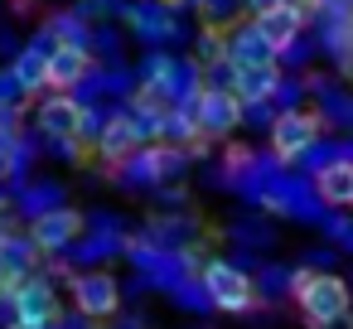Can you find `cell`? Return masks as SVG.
<instances>
[{
	"mask_svg": "<svg viewBox=\"0 0 353 329\" xmlns=\"http://www.w3.org/2000/svg\"><path fill=\"white\" fill-rule=\"evenodd\" d=\"M290 300L310 329H334L353 319V290L334 271H290Z\"/></svg>",
	"mask_w": 353,
	"mask_h": 329,
	"instance_id": "1",
	"label": "cell"
},
{
	"mask_svg": "<svg viewBox=\"0 0 353 329\" xmlns=\"http://www.w3.org/2000/svg\"><path fill=\"white\" fill-rule=\"evenodd\" d=\"M199 281H203V290H208L213 310H223V315H252V310L261 305V300H256L252 276H247V271H237L228 257H208V261L199 266Z\"/></svg>",
	"mask_w": 353,
	"mask_h": 329,
	"instance_id": "2",
	"label": "cell"
},
{
	"mask_svg": "<svg viewBox=\"0 0 353 329\" xmlns=\"http://www.w3.org/2000/svg\"><path fill=\"white\" fill-rule=\"evenodd\" d=\"M68 290H73V310L78 315H92V319H112L121 310V286L107 266H83V271H68Z\"/></svg>",
	"mask_w": 353,
	"mask_h": 329,
	"instance_id": "3",
	"label": "cell"
},
{
	"mask_svg": "<svg viewBox=\"0 0 353 329\" xmlns=\"http://www.w3.org/2000/svg\"><path fill=\"white\" fill-rule=\"evenodd\" d=\"M83 228H88V218L78 208L54 203V208H44V213L30 218V242L39 247V257H54V252H68L83 237Z\"/></svg>",
	"mask_w": 353,
	"mask_h": 329,
	"instance_id": "4",
	"label": "cell"
},
{
	"mask_svg": "<svg viewBox=\"0 0 353 329\" xmlns=\"http://www.w3.org/2000/svg\"><path fill=\"white\" fill-rule=\"evenodd\" d=\"M314 141H319V117L314 112H281L271 121V155H276V165L305 160V150Z\"/></svg>",
	"mask_w": 353,
	"mask_h": 329,
	"instance_id": "5",
	"label": "cell"
},
{
	"mask_svg": "<svg viewBox=\"0 0 353 329\" xmlns=\"http://www.w3.org/2000/svg\"><path fill=\"white\" fill-rule=\"evenodd\" d=\"M10 319L30 324V329H44L59 319V295L44 276H25L15 290H10Z\"/></svg>",
	"mask_w": 353,
	"mask_h": 329,
	"instance_id": "6",
	"label": "cell"
},
{
	"mask_svg": "<svg viewBox=\"0 0 353 329\" xmlns=\"http://www.w3.org/2000/svg\"><path fill=\"white\" fill-rule=\"evenodd\" d=\"M237 121H242V102L228 88H199V97H194V126H199V136H228Z\"/></svg>",
	"mask_w": 353,
	"mask_h": 329,
	"instance_id": "7",
	"label": "cell"
},
{
	"mask_svg": "<svg viewBox=\"0 0 353 329\" xmlns=\"http://www.w3.org/2000/svg\"><path fill=\"white\" fill-rule=\"evenodd\" d=\"M78 121H83V102H73V92H54L39 102V131L49 141H78Z\"/></svg>",
	"mask_w": 353,
	"mask_h": 329,
	"instance_id": "8",
	"label": "cell"
},
{
	"mask_svg": "<svg viewBox=\"0 0 353 329\" xmlns=\"http://www.w3.org/2000/svg\"><path fill=\"white\" fill-rule=\"evenodd\" d=\"M252 30L276 49V54H285L295 39H300V30H305V20H300V10H290L285 0L281 6H271V10H261V15H252Z\"/></svg>",
	"mask_w": 353,
	"mask_h": 329,
	"instance_id": "9",
	"label": "cell"
},
{
	"mask_svg": "<svg viewBox=\"0 0 353 329\" xmlns=\"http://www.w3.org/2000/svg\"><path fill=\"white\" fill-rule=\"evenodd\" d=\"M314 199L324 208H353V160H329L324 170H314Z\"/></svg>",
	"mask_w": 353,
	"mask_h": 329,
	"instance_id": "10",
	"label": "cell"
},
{
	"mask_svg": "<svg viewBox=\"0 0 353 329\" xmlns=\"http://www.w3.org/2000/svg\"><path fill=\"white\" fill-rule=\"evenodd\" d=\"M88 68H92L88 49H78V44H54V49H49V92H73V88L88 78Z\"/></svg>",
	"mask_w": 353,
	"mask_h": 329,
	"instance_id": "11",
	"label": "cell"
},
{
	"mask_svg": "<svg viewBox=\"0 0 353 329\" xmlns=\"http://www.w3.org/2000/svg\"><path fill=\"white\" fill-rule=\"evenodd\" d=\"M242 107H261L266 97L281 92V73L276 63H256V68H232V88H228Z\"/></svg>",
	"mask_w": 353,
	"mask_h": 329,
	"instance_id": "12",
	"label": "cell"
},
{
	"mask_svg": "<svg viewBox=\"0 0 353 329\" xmlns=\"http://www.w3.org/2000/svg\"><path fill=\"white\" fill-rule=\"evenodd\" d=\"M136 146H141V136H136L131 112H117V117L102 121V131H97V155H102L107 165H126Z\"/></svg>",
	"mask_w": 353,
	"mask_h": 329,
	"instance_id": "13",
	"label": "cell"
},
{
	"mask_svg": "<svg viewBox=\"0 0 353 329\" xmlns=\"http://www.w3.org/2000/svg\"><path fill=\"white\" fill-rule=\"evenodd\" d=\"M34 266H39V247L30 242V232H10V228L0 232V271L25 281V276H34Z\"/></svg>",
	"mask_w": 353,
	"mask_h": 329,
	"instance_id": "14",
	"label": "cell"
},
{
	"mask_svg": "<svg viewBox=\"0 0 353 329\" xmlns=\"http://www.w3.org/2000/svg\"><path fill=\"white\" fill-rule=\"evenodd\" d=\"M10 83L20 92H44L49 88V49H25L10 68Z\"/></svg>",
	"mask_w": 353,
	"mask_h": 329,
	"instance_id": "15",
	"label": "cell"
},
{
	"mask_svg": "<svg viewBox=\"0 0 353 329\" xmlns=\"http://www.w3.org/2000/svg\"><path fill=\"white\" fill-rule=\"evenodd\" d=\"M252 286H256V300H281V295H290V271L261 266V271H252Z\"/></svg>",
	"mask_w": 353,
	"mask_h": 329,
	"instance_id": "16",
	"label": "cell"
},
{
	"mask_svg": "<svg viewBox=\"0 0 353 329\" xmlns=\"http://www.w3.org/2000/svg\"><path fill=\"white\" fill-rule=\"evenodd\" d=\"M170 295H174L189 315H208V310H213V300H208V290H203V281H199V276H184Z\"/></svg>",
	"mask_w": 353,
	"mask_h": 329,
	"instance_id": "17",
	"label": "cell"
},
{
	"mask_svg": "<svg viewBox=\"0 0 353 329\" xmlns=\"http://www.w3.org/2000/svg\"><path fill=\"white\" fill-rule=\"evenodd\" d=\"M199 10H203V25L228 30V25H232V15H237V10H247V6H242V0H199Z\"/></svg>",
	"mask_w": 353,
	"mask_h": 329,
	"instance_id": "18",
	"label": "cell"
},
{
	"mask_svg": "<svg viewBox=\"0 0 353 329\" xmlns=\"http://www.w3.org/2000/svg\"><path fill=\"white\" fill-rule=\"evenodd\" d=\"M194 54H199V63H223V30L208 25V30L199 34V49H194Z\"/></svg>",
	"mask_w": 353,
	"mask_h": 329,
	"instance_id": "19",
	"label": "cell"
},
{
	"mask_svg": "<svg viewBox=\"0 0 353 329\" xmlns=\"http://www.w3.org/2000/svg\"><path fill=\"white\" fill-rule=\"evenodd\" d=\"M232 242L261 247V242H271V228H266V223H232Z\"/></svg>",
	"mask_w": 353,
	"mask_h": 329,
	"instance_id": "20",
	"label": "cell"
},
{
	"mask_svg": "<svg viewBox=\"0 0 353 329\" xmlns=\"http://www.w3.org/2000/svg\"><path fill=\"white\" fill-rule=\"evenodd\" d=\"M305 271H334V252H329V247H314V252L305 257Z\"/></svg>",
	"mask_w": 353,
	"mask_h": 329,
	"instance_id": "21",
	"label": "cell"
},
{
	"mask_svg": "<svg viewBox=\"0 0 353 329\" xmlns=\"http://www.w3.org/2000/svg\"><path fill=\"white\" fill-rule=\"evenodd\" d=\"M107 324H112V329H150V324H145L141 315H121V310H117V315H112Z\"/></svg>",
	"mask_w": 353,
	"mask_h": 329,
	"instance_id": "22",
	"label": "cell"
},
{
	"mask_svg": "<svg viewBox=\"0 0 353 329\" xmlns=\"http://www.w3.org/2000/svg\"><path fill=\"white\" fill-rule=\"evenodd\" d=\"M0 329H30V324H20V319H6V324H0Z\"/></svg>",
	"mask_w": 353,
	"mask_h": 329,
	"instance_id": "23",
	"label": "cell"
},
{
	"mask_svg": "<svg viewBox=\"0 0 353 329\" xmlns=\"http://www.w3.org/2000/svg\"><path fill=\"white\" fill-rule=\"evenodd\" d=\"M155 6H165V10H174V6H184V0H155Z\"/></svg>",
	"mask_w": 353,
	"mask_h": 329,
	"instance_id": "24",
	"label": "cell"
}]
</instances>
